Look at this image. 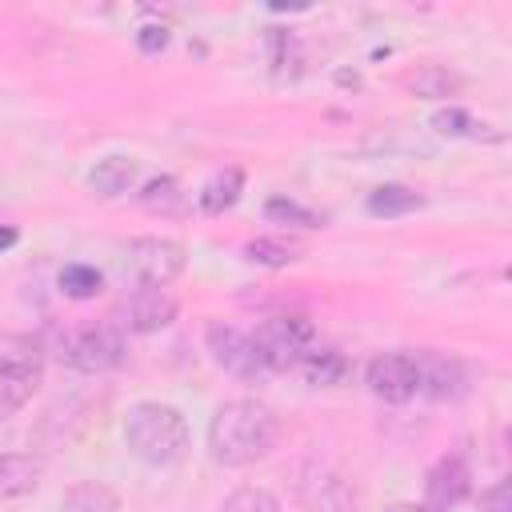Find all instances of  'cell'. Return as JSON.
<instances>
[{
	"mask_svg": "<svg viewBox=\"0 0 512 512\" xmlns=\"http://www.w3.org/2000/svg\"><path fill=\"white\" fill-rule=\"evenodd\" d=\"M36 388H40V368H8V372H0V420L12 416L16 408H24Z\"/></svg>",
	"mask_w": 512,
	"mask_h": 512,
	"instance_id": "cell-16",
	"label": "cell"
},
{
	"mask_svg": "<svg viewBox=\"0 0 512 512\" xmlns=\"http://www.w3.org/2000/svg\"><path fill=\"white\" fill-rule=\"evenodd\" d=\"M136 196H140V204H144L148 212H156V216H176V212L184 208V188H180L176 176H152V180H144V188H140Z\"/></svg>",
	"mask_w": 512,
	"mask_h": 512,
	"instance_id": "cell-17",
	"label": "cell"
},
{
	"mask_svg": "<svg viewBox=\"0 0 512 512\" xmlns=\"http://www.w3.org/2000/svg\"><path fill=\"white\" fill-rule=\"evenodd\" d=\"M120 268L140 288H164L168 280H176L184 272V248L176 240H164V236H140V240L124 244Z\"/></svg>",
	"mask_w": 512,
	"mask_h": 512,
	"instance_id": "cell-3",
	"label": "cell"
},
{
	"mask_svg": "<svg viewBox=\"0 0 512 512\" xmlns=\"http://www.w3.org/2000/svg\"><path fill=\"white\" fill-rule=\"evenodd\" d=\"M244 252H248V260L268 264V268H280V264H288V260H292V252H288V248H280V244H272V240H252Z\"/></svg>",
	"mask_w": 512,
	"mask_h": 512,
	"instance_id": "cell-25",
	"label": "cell"
},
{
	"mask_svg": "<svg viewBox=\"0 0 512 512\" xmlns=\"http://www.w3.org/2000/svg\"><path fill=\"white\" fill-rule=\"evenodd\" d=\"M208 352H212V360H216L228 376H236V380H260V376L268 372L264 360H260L256 340H252L248 332L232 328V324H208Z\"/></svg>",
	"mask_w": 512,
	"mask_h": 512,
	"instance_id": "cell-7",
	"label": "cell"
},
{
	"mask_svg": "<svg viewBox=\"0 0 512 512\" xmlns=\"http://www.w3.org/2000/svg\"><path fill=\"white\" fill-rule=\"evenodd\" d=\"M408 88H412L416 96L440 100V96H452V92L460 88V76H452L448 68H420V72L408 80Z\"/></svg>",
	"mask_w": 512,
	"mask_h": 512,
	"instance_id": "cell-22",
	"label": "cell"
},
{
	"mask_svg": "<svg viewBox=\"0 0 512 512\" xmlns=\"http://www.w3.org/2000/svg\"><path fill=\"white\" fill-rule=\"evenodd\" d=\"M296 368H300L304 380L316 384V388H332V384H340V380L348 376V360H344V352H336V348H308Z\"/></svg>",
	"mask_w": 512,
	"mask_h": 512,
	"instance_id": "cell-14",
	"label": "cell"
},
{
	"mask_svg": "<svg viewBox=\"0 0 512 512\" xmlns=\"http://www.w3.org/2000/svg\"><path fill=\"white\" fill-rule=\"evenodd\" d=\"M136 184V160L132 156H108L88 172V188L96 196H120Z\"/></svg>",
	"mask_w": 512,
	"mask_h": 512,
	"instance_id": "cell-13",
	"label": "cell"
},
{
	"mask_svg": "<svg viewBox=\"0 0 512 512\" xmlns=\"http://www.w3.org/2000/svg\"><path fill=\"white\" fill-rule=\"evenodd\" d=\"M280 436V420L260 400H228L216 408L208 424V456L224 468H244L272 452Z\"/></svg>",
	"mask_w": 512,
	"mask_h": 512,
	"instance_id": "cell-1",
	"label": "cell"
},
{
	"mask_svg": "<svg viewBox=\"0 0 512 512\" xmlns=\"http://www.w3.org/2000/svg\"><path fill=\"white\" fill-rule=\"evenodd\" d=\"M176 312H180V304L164 288H136L116 308V320L128 332H160V328H168L176 320Z\"/></svg>",
	"mask_w": 512,
	"mask_h": 512,
	"instance_id": "cell-10",
	"label": "cell"
},
{
	"mask_svg": "<svg viewBox=\"0 0 512 512\" xmlns=\"http://www.w3.org/2000/svg\"><path fill=\"white\" fill-rule=\"evenodd\" d=\"M424 492H428V508H436V512L460 504V500L472 492V472H468V464L456 460V456H444L440 464H432V472H428V480H424Z\"/></svg>",
	"mask_w": 512,
	"mask_h": 512,
	"instance_id": "cell-11",
	"label": "cell"
},
{
	"mask_svg": "<svg viewBox=\"0 0 512 512\" xmlns=\"http://www.w3.org/2000/svg\"><path fill=\"white\" fill-rule=\"evenodd\" d=\"M60 360H68L80 372H112L124 364V340L108 324H88L60 340Z\"/></svg>",
	"mask_w": 512,
	"mask_h": 512,
	"instance_id": "cell-6",
	"label": "cell"
},
{
	"mask_svg": "<svg viewBox=\"0 0 512 512\" xmlns=\"http://www.w3.org/2000/svg\"><path fill=\"white\" fill-rule=\"evenodd\" d=\"M252 340H256L268 372H288L312 348V324L304 316H272L260 324V332Z\"/></svg>",
	"mask_w": 512,
	"mask_h": 512,
	"instance_id": "cell-5",
	"label": "cell"
},
{
	"mask_svg": "<svg viewBox=\"0 0 512 512\" xmlns=\"http://www.w3.org/2000/svg\"><path fill=\"white\" fill-rule=\"evenodd\" d=\"M432 128L436 132H448V136H464V132L476 128V120L468 112H460V108H448V112H436L432 116Z\"/></svg>",
	"mask_w": 512,
	"mask_h": 512,
	"instance_id": "cell-26",
	"label": "cell"
},
{
	"mask_svg": "<svg viewBox=\"0 0 512 512\" xmlns=\"http://www.w3.org/2000/svg\"><path fill=\"white\" fill-rule=\"evenodd\" d=\"M364 380H368V392L376 400L404 404L416 396V360H412V352H384L368 364Z\"/></svg>",
	"mask_w": 512,
	"mask_h": 512,
	"instance_id": "cell-8",
	"label": "cell"
},
{
	"mask_svg": "<svg viewBox=\"0 0 512 512\" xmlns=\"http://www.w3.org/2000/svg\"><path fill=\"white\" fill-rule=\"evenodd\" d=\"M124 444L132 448L136 460L152 468H172L188 456V424L172 404L160 400H140L124 416Z\"/></svg>",
	"mask_w": 512,
	"mask_h": 512,
	"instance_id": "cell-2",
	"label": "cell"
},
{
	"mask_svg": "<svg viewBox=\"0 0 512 512\" xmlns=\"http://www.w3.org/2000/svg\"><path fill=\"white\" fill-rule=\"evenodd\" d=\"M384 512H436V508H424V504H392Z\"/></svg>",
	"mask_w": 512,
	"mask_h": 512,
	"instance_id": "cell-30",
	"label": "cell"
},
{
	"mask_svg": "<svg viewBox=\"0 0 512 512\" xmlns=\"http://www.w3.org/2000/svg\"><path fill=\"white\" fill-rule=\"evenodd\" d=\"M40 484V460L28 452L0 456V496H28Z\"/></svg>",
	"mask_w": 512,
	"mask_h": 512,
	"instance_id": "cell-12",
	"label": "cell"
},
{
	"mask_svg": "<svg viewBox=\"0 0 512 512\" xmlns=\"http://www.w3.org/2000/svg\"><path fill=\"white\" fill-rule=\"evenodd\" d=\"M60 288H64V296H72V300H88V296H96V292L104 288V276H100L92 264H68V268L60 272Z\"/></svg>",
	"mask_w": 512,
	"mask_h": 512,
	"instance_id": "cell-21",
	"label": "cell"
},
{
	"mask_svg": "<svg viewBox=\"0 0 512 512\" xmlns=\"http://www.w3.org/2000/svg\"><path fill=\"white\" fill-rule=\"evenodd\" d=\"M480 504H484V512H508V484L500 480L492 492L480 496Z\"/></svg>",
	"mask_w": 512,
	"mask_h": 512,
	"instance_id": "cell-28",
	"label": "cell"
},
{
	"mask_svg": "<svg viewBox=\"0 0 512 512\" xmlns=\"http://www.w3.org/2000/svg\"><path fill=\"white\" fill-rule=\"evenodd\" d=\"M60 512H120V496L100 480H80L60 496Z\"/></svg>",
	"mask_w": 512,
	"mask_h": 512,
	"instance_id": "cell-15",
	"label": "cell"
},
{
	"mask_svg": "<svg viewBox=\"0 0 512 512\" xmlns=\"http://www.w3.org/2000/svg\"><path fill=\"white\" fill-rule=\"evenodd\" d=\"M424 200L416 188H404V184H380L376 192H368V212L372 216H404V212H416Z\"/></svg>",
	"mask_w": 512,
	"mask_h": 512,
	"instance_id": "cell-19",
	"label": "cell"
},
{
	"mask_svg": "<svg viewBox=\"0 0 512 512\" xmlns=\"http://www.w3.org/2000/svg\"><path fill=\"white\" fill-rule=\"evenodd\" d=\"M416 360V392H424L428 400H456L468 388V372L456 356L444 352H412Z\"/></svg>",
	"mask_w": 512,
	"mask_h": 512,
	"instance_id": "cell-9",
	"label": "cell"
},
{
	"mask_svg": "<svg viewBox=\"0 0 512 512\" xmlns=\"http://www.w3.org/2000/svg\"><path fill=\"white\" fill-rule=\"evenodd\" d=\"M12 244H16V228L0 224V252H4V248H12Z\"/></svg>",
	"mask_w": 512,
	"mask_h": 512,
	"instance_id": "cell-29",
	"label": "cell"
},
{
	"mask_svg": "<svg viewBox=\"0 0 512 512\" xmlns=\"http://www.w3.org/2000/svg\"><path fill=\"white\" fill-rule=\"evenodd\" d=\"M240 188H244L240 168H224V172H216V176L204 184V192H200V208L212 212V216H220L224 208H232V204L240 200Z\"/></svg>",
	"mask_w": 512,
	"mask_h": 512,
	"instance_id": "cell-18",
	"label": "cell"
},
{
	"mask_svg": "<svg viewBox=\"0 0 512 512\" xmlns=\"http://www.w3.org/2000/svg\"><path fill=\"white\" fill-rule=\"evenodd\" d=\"M136 44H140V52H160L168 44V28L164 24H144L136 32Z\"/></svg>",
	"mask_w": 512,
	"mask_h": 512,
	"instance_id": "cell-27",
	"label": "cell"
},
{
	"mask_svg": "<svg viewBox=\"0 0 512 512\" xmlns=\"http://www.w3.org/2000/svg\"><path fill=\"white\" fill-rule=\"evenodd\" d=\"M8 368H40V344L20 332H0V372Z\"/></svg>",
	"mask_w": 512,
	"mask_h": 512,
	"instance_id": "cell-20",
	"label": "cell"
},
{
	"mask_svg": "<svg viewBox=\"0 0 512 512\" xmlns=\"http://www.w3.org/2000/svg\"><path fill=\"white\" fill-rule=\"evenodd\" d=\"M264 212H268L272 220H284V224H300V228H320V216H316V212H308V208H300V204H296V200H288V196H272Z\"/></svg>",
	"mask_w": 512,
	"mask_h": 512,
	"instance_id": "cell-24",
	"label": "cell"
},
{
	"mask_svg": "<svg viewBox=\"0 0 512 512\" xmlns=\"http://www.w3.org/2000/svg\"><path fill=\"white\" fill-rule=\"evenodd\" d=\"M220 512H280V500L268 488H236Z\"/></svg>",
	"mask_w": 512,
	"mask_h": 512,
	"instance_id": "cell-23",
	"label": "cell"
},
{
	"mask_svg": "<svg viewBox=\"0 0 512 512\" xmlns=\"http://www.w3.org/2000/svg\"><path fill=\"white\" fill-rule=\"evenodd\" d=\"M296 500L304 512H352L356 484L328 460H308L296 468Z\"/></svg>",
	"mask_w": 512,
	"mask_h": 512,
	"instance_id": "cell-4",
	"label": "cell"
}]
</instances>
